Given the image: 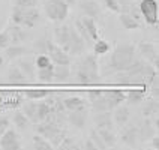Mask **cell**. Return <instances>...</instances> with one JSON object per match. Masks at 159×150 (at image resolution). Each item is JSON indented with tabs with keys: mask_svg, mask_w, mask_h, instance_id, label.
Returning a JSON list of instances; mask_svg holds the SVG:
<instances>
[{
	"mask_svg": "<svg viewBox=\"0 0 159 150\" xmlns=\"http://www.w3.org/2000/svg\"><path fill=\"white\" fill-rule=\"evenodd\" d=\"M45 54L50 57V60L53 65H71V56L63 51L59 45L47 39V48H45Z\"/></svg>",
	"mask_w": 159,
	"mask_h": 150,
	"instance_id": "obj_7",
	"label": "cell"
},
{
	"mask_svg": "<svg viewBox=\"0 0 159 150\" xmlns=\"http://www.w3.org/2000/svg\"><path fill=\"white\" fill-rule=\"evenodd\" d=\"M11 128V120H9L8 117H5V116H2L0 117V137L5 134V131L6 129H9Z\"/></svg>",
	"mask_w": 159,
	"mask_h": 150,
	"instance_id": "obj_45",
	"label": "cell"
},
{
	"mask_svg": "<svg viewBox=\"0 0 159 150\" xmlns=\"http://www.w3.org/2000/svg\"><path fill=\"white\" fill-rule=\"evenodd\" d=\"M119 21H120L122 27H123L125 30H128V32L138 30V29L144 27V24H143V23H140V21H138V20H135L132 15L125 14V12H120V14H119Z\"/></svg>",
	"mask_w": 159,
	"mask_h": 150,
	"instance_id": "obj_22",
	"label": "cell"
},
{
	"mask_svg": "<svg viewBox=\"0 0 159 150\" xmlns=\"http://www.w3.org/2000/svg\"><path fill=\"white\" fill-rule=\"evenodd\" d=\"M125 102L131 104V105H137V104H141L143 101L147 96V89L143 87L141 90H128L125 92Z\"/></svg>",
	"mask_w": 159,
	"mask_h": 150,
	"instance_id": "obj_24",
	"label": "cell"
},
{
	"mask_svg": "<svg viewBox=\"0 0 159 150\" xmlns=\"http://www.w3.org/2000/svg\"><path fill=\"white\" fill-rule=\"evenodd\" d=\"M69 77H71V68H69V65H54L53 80L63 83Z\"/></svg>",
	"mask_w": 159,
	"mask_h": 150,
	"instance_id": "obj_28",
	"label": "cell"
},
{
	"mask_svg": "<svg viewBox=\"0 0 159 150\" xmlns=\"http://www.w3.org/2000/svg\"><path fill=\"white\" fill-rule=\"evenodd\" d=\"M47 36L44 38H41V39H38L35 42V51L38 54H45V48H47Z\"/></svg>",
	"mask_w": 159,
	"mask_h": 150,
	"instance_id": "obj_44",
	"label": "cell"
},
{
	"mask_svg": "<svg viewBox=\"0 0 159 150\" xmlns=\"http://www.w3.org/2000/svg\"><path fill=\"white\" fill-rule=\"evenodd\" d=\"M83 26L86 27L89 36L92 38V41H96L98 38H101V33H99V27H98V21L95 18H90V17H83L80 18Z\"/></svg>",
	"mask_w": 159,
	"mask_h": 150,
	"instance_id": "obj_25",
	"label": "cell"
},
{
	"mask_svg": "<svg viewBox=\"0 0 159 150\" xmlns=\"http://www.w3.org/2000/svg\"><path fill=\"white\" fill-rule=\"evenodd\" d=\"M71 26L68 24H62V26L54 27V42L59 45L60 48H63L68 44L69 38H71Z\"/></svg>",
	"mask_w": 159,
	"mask_h": 150,
	"instance_id": "obj_18",
	"label": "cell"
},
{
	"mask_svg": "<svg viewBox=\"0 0 159 150\" xmlns=\"http://www.w3.org/2000/svg\"><path fill=\"white\" fill-rule=\"evenodd\" d=\"M87 114H89L87 107H81V108H77V110H74V111H69L66 120H68L72 126H75V128H78V129H83V128L86 126V122H87Z\"/></svg>",
	"mask_w": 159,
	"mask_h": 150,
	"instance_id": "obj_12",
	"label": "cell"
},
{
	"mask_svg": "<svg viewBox=\"0 0 159 150\" xmlns=\"http://www.w3.org/2000/svg\"><path fill=\"white\" fill-rule=\"evenodd\" d=\"M137 57H138V53H137V48L132 44H129V42L117 44L114 47L111 56H110L108 62L104 66L102 75H113L116 72L128 69L135 62Z\"/></svg>",
	"mask_w": 159,
	"mask_h": 150,
	"instance_id": "obj_1",
	"label": "cell"
},
{
	"mask_svg": "<svg viewBox=\"0 0 159 150\" xmlns=\"http://www.w3.org/2000/svg\"><path fill=\"white\" fill-rule=\"evenodd\" d=\"M150 140H152V143H150L152 149H156V150H158L159 149V135H158V134H155Z\"/></svg>",
	"mask_w": 159,
	"mask_h": 150,
	"instance_id": "obj_47",
	"label": "cell"
},
{
	"mask_svg": "<svg viewBox=\"0 0 159 150\" xmlns=\"http://www.w3.org/2000/svg\"><path fill=\"white\" fill-rule=\"evenodd\" d=\"M104 5L108 11L114 12V14H119L120 12V3L119 0H104Z\"/></svg>",
	"mask_w": 159,
	"mask_h": 150,
	"instance_id": "obj_42",
	"label": "cell"
},
{
	"mask_svg": "<svg viewBox=\"0 0 159 150\" xmlns=\"http://www.w3.org/2000/svg\"><path fill=\"white\" fill-rule=\"evenodd\" d=\"M81 147H83L84 150H98V149H96V146H95V143L92 141L90 138H87L86 141L83 143V146H81Z\"/></svg>",
	"mask_w": 159,
	"mask_h": 150,
	"instance_id": "obj_46",
	"label": "cell"
},
{
	"mask_svg": "<svg viewBox=\"0 0 159 150\" xmlns=\"http://www.w3.org/2000/svg\"><path fill=\"white\" fill-rule=\"evenodd\" d=\"M137 51L141 56V59H144L147 63H150L155 69H159V54H158V45H155L153 42H146L141 41Z\"/></svg>",
	"mask_w": 159,
	"mask_h": 150,
	"instance_id": "obj_6",
	"label": "cell"
},
{
	"mask_svg": "<svg viewBox=\"0 0 159 150\" xmlns=\"http://www.w3.org/2000/svg\"><path fill=\"white\" fill-rule=\"evenodd\" d=\"M32 147L35 150H53L51 143L48 141L47 138H44L42 135L36 134L35 137L32 138Z\"/></svg>",
	"mask_w": 159,
	"mask_h": 150,
	"instance_id": "obj_33",
	"label": "cell"
},
{
	"mask_svg": "<svg viewBox=\"0 0 159 150\" xmlns=\"http://www.w3.org/2000/svg\"><path fill=\"white\" fill-rule=\"evenodd\" d=\"M95 126L96 129H113V117L111 111H101L95 114Z\"/></svg>",
	"mask_w": 159,
	"mask_h": 150,
	"instance_id": "obj_21",
	"label": "cell"
},
{
	"mask_svg": "<svg viewBox=\"0 0 159 150\" xmlns=\"http://www.w3.org/2000/svg\"><path fill=\"white\" fill-rule=\"evenodd\" d=\"M96 129V128H95ZM98 134H99V137L102 138V141L104 144L107 146V149L108 147H114L116 143H117V137H116V134L113 132V129H96Z\"/></svg>",
	"mask_w": 159,
	"mask_h": 150,
	"instance_id": "obj_32",
	"label": "cell"
},
{
	"mask_svg": "<svg viewBox=\"0 0 159 150\" xmlns=\"http://www.w3.org/2000/svg\"><path fill=\"white\" fill-rule=\"evenodd\" d=\"M21 111L27 116V119L32 123H38V101H32V99H26V102L21 104Z\"/></svg>",
	"mask_w": 159,
	"mask_h": 150,
	"instance_id": "obj_23",
	"label": "cell"
},
{
	"mask_svg": "<svg viewBox=\"0 0 159 150\" xmlns=\"http://www.w3.org/2000/svg\"><path fill=\"white\" fill-rule=\"evenodd\" d=\"M104 93H105L107 99H108V104H110V108L113 110L114 107L120 105V104H123L125 102V92L123 90H104Z\"/></svg>",
	"mask_w": 159,
	"mask_h": 150,
	"instance_id": "obj_27",
	"label": "cell"
},
{
	"mask_svg": "<svg viewBox=\"0 0 159 150\" xmlns=\"http://www.w3.org/2000/svg\"><path fill=\"white\" fill-rule=\"evenodd\" d=\"M6 30H8L9 38H11V44H21L27 39V32L24 30V27L18 26V24L9 23L6 26Z\"/></svg>",
	"mask_w": 159,
	"mask_h": 150,
	"instance_id": "obj_17",
	"label": "cell"
},
{
	"mask_svg": "<svg viewBox=\"0 0 159 150\" xmlns=\"http://www.w3.org/2000/svg\"><path fill=\"white\" fill-rule=\"evenodd\" d=\"M155 134H158V129L155 128L150 117H146V120H143V123L138 126V140L146 143L149 141Z\"/></svg>",
	"mask_w": 159,
	"mask_h": 150,
	"instance_id": "obj_15",
	"label": "cell"
},
{
	"mask_svg": "<svg viewBox=\"0 0 159 150\" xmlns=\"http://www.w3.org/2000/svg\"><path fill=\"white\" fill-rule=\"evenodd\" d=\"M80 146L75 143V140L74 138H71V137H68V134H66V137L62 140V143L59 144V147L57 149L60 150H71V149H78Z\"/></svg>",
	"mask_w": 159,
	"mask_h": 150,
	"instance_id": "obj_37",
	"label": "cell"
},
{
	"mask_svg": "<svg viewBox=\"0 0 159 150\" xmlns=\"http://www.w3.org/2000/svg\"><path fill=\"white\" fill-rule=\"evenodd\" d=\"M41 20V11L36 8H18L14 6L11 11V23L24 29H33Z\"/></svg>",
	"mask_w": 159,
	"mask_h": 150,
	"instance_id": "obj_3",
	"label": "cell"
},
{
	"mask_svg": "<svg viewBox=\"0 0 159 150\" xmlns=\"http://www.w3.org/2000/svg\"><path fill=\"white\" fill-rule=\"evenodd\" d=\"M93 54L95 56H105V54L110 53V50H111V45L108 41L105 39H102V38H98L96 41H93Z\"/></svg>",
	"mask_w": 159,
	"mask_h": 150,
	"instance_id": "obj_29",
	"label": "cell"
},
{
	"mask_svg": "<svg viewBox=\"0 0 159 150\" xmlns=\"http://www.w3.org/2000/svg\"><path fill=\"white\" fill-rule=\"evenodd\" d=\"M14 6H18V8H36L38 0H14Z\"/></svg>",
	"mask_w": 159,
	"mask_h": 150,
	"instance_id": "obj_41",
	"label": "cell"
},
{
	"mask_svg": "<svg viewBox=\"0 0 159 150\" xmlns=\"http://www.w3.org/2000/svg\"><path fill=\"white\" fill-rule=\"evenodd\" d=\"M92 141L95 143V146H96V149L98 150H104V149H107V146L104 144V141H102V138L99 137V134H98V131L96 129H92L90 131V137H89Z\"/></svg>",
	"mask_w": 159,
	"mask_h": 150,
	"instance_id": "obj_39",
	"label": "cell"
},
{
	"mask_svg": "<svg viewBox=\"0 0 159 150\" xmlns=\"http://www.w3.org/2000/svg\"><path fill=\"white\" fill-rule=\"evenodd\" d=\"M51 63H53V62L50 60V57H48L47 54H39V56H36V59H35L36 69H42V68H47V66H50Z\"/></svg>",
	"mask_w": 159,
	"mask_h": 150,
	"instance_id": "obj_38",
	"label": "cell"
},
{
	"mask_svg": "<svg viewBox=\"0 0 159 150\" xmlns=\"http://www.w3.org/2000/svg\"><path fill=\"white\" fill-rule=\"evenodd\" d=\"M3 51H5V53H3L5 62H6V60L11 62V60H17L20 57L26 56V54L29 53V48H26L24 45H21V44H11L8 48H5Z\"/></svg>",
	"mask_w": 159,
	"mask_h": 150,
	"instance_id": "obj_16",
	"label": "cell"
},
{
	"mask_svg": "<svg viewBox=\"0 0 159 150\" xmlns=\"http://www.w3.org/2000/svg\"><path fill=\"white\" fill-rule=\"evenodd\" d=\"M11 45V38H9L8 30L5 29L3 32H0V51H3L5 48H8Z\"/></svg>",
	"mask_w": 159,
	"mask_h": 150,
	"instance_id": "obj_40",
	"label": "cell"
},
{
	"mask_svg": "<svg viewBox=\"0 0 159 150\" xmlns=\"http://www.w3.org/2000/svg\"><path fill=\"white\" fill-rule=\"evenodd\" d=\"M138 9L141 14L143 23L150 27H156L159 24V3L158 0H140Z\"/></svg>",
	"mask_w": 159,
	"mask_h": 150,
	"instance_id": "obj_5",
	"label": "cell"
},
{
	"mask_svg": "<svg viewBox=\"0 0 159 150\" xmlns=\"http://www.w3.org/2000/svg\"><path fill=\"white\" fill-rule=\"evenodd\" d=\"M35 125H36L35 126L36 134L42 135L48 141H50L57 132H60L62 129H65L62 123L54 122V120H48V119H47V120H42V122H38V123H35Z\"/></svg>",
	"mask_w": 159,
	"mask_h": 150,
	"instance_id": "obj_9",
	"label": "cell"
},
{
	"mask_svg": "<svg viewBox=\"0 0 159 150\" xmlns=\"http://www.w3.org/2000/svg\"><path fill=\"white\" fill-rule=\"evenodd\" d=\"M120 141L128 147H135L138 143V126H135V125L126 126L125 125L120 132Z\"/></svg>",
	"mask_w": 159,
	"mask_h": 150,
	"instance_id": "obj_13",
	"label": "cell"
},
{
	"mask_svg": "<svg viewBox=\"0 0 159 150\" xmlns=\"http://www.w3.org/2000/svg\"><path fill=\"white\" fill-rule=\"evenodd\" d=\"M51 92L50 90H24L23 96L24 99H32V101H42L48 96Z\"/></svg>",
	"mask_w": 159,
	"mask_h": 150,
	"instance_id": "obj_35",
	"label": "cell"
},
{
	"mask_svg": "<svg viewBox=\"0 0 159 150\" xmlns=\"http://www.w3.org/2000/svg\"><path fill=\"white\" fill-rule=\"evenodd\" d=\"M66 137V129H62L60 132H57L56 135H54L53 138L50 140V143H51V146H53V149H57L59 147V144L62 143V140Z\"/></svg>",
	"mask_w": 159,
	"mask_h": 150,
	"instance_id": "obj_43",
	"label": "cell"
},
{
	"mask_svg": "<svg viewBox=\"0 0 159 150\" xmlns=\"http://www.w3.org/2000/svg\"><path fill=\"white\" fill-rule=\"evenodd\" d=\"M12 123L17 126V129H20V131H27L29 128H30V120L27 119V116L21 111V110H18V108H15L14 110V114H12Z\"/></svg>",
	"mask_w": 159,
	"mask_h": 150,
	"instance_id": "obj_26",
	"label": "cell"
},
{
	"mask_svg": "<svg viewBox=\"0 0 159 150\" xmlns=\"http://www.w3.org/2000/svg\"><path fill=\"white\" fill-rule=\"evenodd\" d=\"M75 78H77V83L81 86L96 84L101 78L98 56L87 54L80 60L78 65H77V69H75Z\"/></svg>",
	"mask_w": 159,
	"mask_h": 150,
	"instance_id": "obj_2",
	"label": "cell"
},
{
	"mask_svg": "<svg viewBox=\"0 0 159 150\" xmlns=\"http://www.w3.org/2000/svg\"><path fill=\"white\" fill-rule=\"evenodd\" d=\"M159 114V102L156 98H149L146 101V105L143 108V116L144 117H152V116Z\"/></svg>",
	"mask_w": 159,
	"mask_h": 150,
	"instance_id": "obj_31",
	"label": "cell"
},
{
	"mask_svg": "<svg viewBox=\"0 0 159 150\" xmlns=\"http://www.w3.org/2000/svg\"><path fill=\"white\" fill-rule=\"evenodd\" d=\"M23 147L20 143V137L15 129L9 128L0 137V149L2 150H20Z\"/></svg>",
	"mask_w": 159,
	"mask_h": 150,
	"instance_id": "obj_10",
	"label": "cell"
},
{
	"mask_svg": "<svg viewBox=\"0 0 159 150\" xmlns=\"http://www.w3.org/2000/svg\"><path fill=\"white\" fill-rule=\"evenodd\" d=\"M89 102H90V108L95 113H101V111H111L108 99H107L104 90H90L87 93Z\"/></svg>",
	"mask_w": 159,
	"mask_h": 150,
	"instance_id": "obj_8",
	"label": "cell"
},
{
	"mask_svg": "<svg viewBox=\"0 0 159 150\" xmlns=\"http://www.w3.org/2000/svg\"><path fill=\"white\" fill-rule=\"evenodd\" d=\"M63 102V107H65V110L66 111H74V110H77V108H81V107H86V102H84V99H81L78 96H68L62 99Z\"/></svg>",
	"mask_w": 159,
	"mask_h": 150,
	"instance_id": "obj_30",
	"label": "cell"
},
{
	"mask_svg": "<svg viewBox=\"0 0 159 150\" xmlns=\"http://www.w3.org/2000/svg\"><path fill=\"white\" fill-rule=\"evenodd\" d=\"M80 11L83 12L84 17H90L95 18V20H101L102 17V12H101V6L98 5V2L95 0H83L80 3Z\"/></svg>",
	"mask_w": 159,
	"mask_h": 150,
	"instance_id": "obj_14",
	"label": "cell"
},
{
	"mask_svg": "<svg viewBox=\"0 0 159 150\" xmlns=\"http://www.w3.org/2000/svg\"><path fill=\"white\" fill-rule=\"evenodd\" d=\"M74 27H75V30L78 32V35L81 36L83 39H84V42L87 44V47H89V45H92V44H93V41H92V38L89 36L87 30H86V27L83 26L81 20H77V21H75V26H74Z\"/></svg>",
	"mask_w": 159,
	"mask_h": 150,
	"instance_id": "obj_36",
	"label": "cell"
},
{
	"mask_svg": "<svg viewBox=\"0 0 159 150\" xmlns=\"http://www.w3.org/2000/svg\"><path fill=\"white\" fill-rule=\"evenodd\" d=\"M63 2H65V3H66L69 8H72V6H75V5L78 3L80 0H63Z\"/></svg>",
	"mask_w": 159,
	"mask_h": 150,
	"instance_id": "obj_48",
	"label": "cell"
},
{
	"mask_svg": "<svg viewBox=\"0 0 159 150\" xmlns=\"http://www.w3.org/2000/svg\"><path fill=\"white\" fill-rule=\"evenodd\" d=\"M44 12L53 23H62L69 15V6L63 0H45Z\"/></svg>",
	"mask_w": 159,
	"mask_h": 150,
	"instance_id": "obj_4",
	"label": "cell"
},
{
	"mask_svg": "<svg viewBox=\"0 0 159 150\" xmlns=\"http://www.w3.org/2000/svg\"><path fill=\"white\" fill-rule=\"evenodd\" d=\"M6 78H8V83L12 84V86H24L29 80L26 78V75L20 71L17 65L11 66L8 69V74H6Z\"/></svg>",
	"mask_w": 159,
	"mask_h": 150,
	"instance_id": "obj_20",
	"label": "cell"
},
{
	"mask_svg": "<svg viewBox=\"0 0 159 150\" xmlns=\"http://www.w3.org/2000/svg\"><path fill=\"white\" fill-rule=\"evenodd\" d=\"M3 63H5V57H3V54H0V68L3 66Z\"/></svg>",
	"mask_w": 159,
	"mask_h": 150,
	"instance_id": "obj_49",
	"label": "cell"
},
{
	"mask_svg": "<svg viewBox=\"0 0 159 150\" xmlns=\"http://www.w3.org/2000/svg\"><path fill=\"white\" fill-rule=\"evenodd\" d=\"M17 66L20 68V71L26 75L27 80H33L36 77V66H35V60L29 59V57H20L18 59Z\"/></svg>",
	"mask_w": 159,
	"mask_h": 150,
	"instance_id": "obj_19",
	"label": "cell"
},
{
	"mask_svg": "<svg viewBox=\"0 0 159 150\" xmlns=\"http://www.w3.org/2000/svg\"><path fill=\"white\" fill-rule=\"evenodd\" d=\"M53 72H54V65L51 63L50 66L42 68V69H36V77L42 83H51L53 81Z\"/></svg>",
	"mask_w": 159,
	"mask_h": 150,
	"instance_id": "obj_34",
	"label": "cell"
},
{
	"mask_svg": "<svg viewBox=\"0 0 159 150\" xmlns=\"http://www.w3.org/2000/svg\"><path fill=\"white\" fill-rule=\"evenodd\" d=\"M111 117H113V123L116 126L123 128L125 125H128L129 119H131V110H129V107L120 104L111 110Z\"/></svg>",
	"mask_w": 159,
	"mask_h": 150,
	"instance_id": "obj_11",
	"label": "cell"
}]
</instances>
